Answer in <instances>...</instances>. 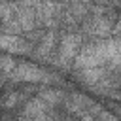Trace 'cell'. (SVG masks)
<instances>
[{"instance_id": "cell-14", "label": "cell", "mask_w": 121, "mask_h": 121, "mask_svg": "<svg viewBox=\"0 0 121 121\" xmlns=\"http://www.w3.org/2000/svg\"><path fill=\"white\" fill-rule=\"evenodd\" d=\"M98 121H121L115 113H112V112H104V110H100V113H98Z\"/></svg>"}, {"instance_id": "cell-17", "label": "cell", "mask_w": 121, "mask_h": 121, "mask_svg": "<svg viewBox=\"0 0 121 121\" xmlns=\"http://www.w3.org/2000/svg\"><path fill=\"white\" fill-rule=\"evenodd\" d=\"M47 2H59V4H62L64 0H47Z\"/></svg>"}, {"instance_id": "cell-3", "label": "cell", "mask_w": 121, "mask_h": 121, "mask_svg": "<svg viewBox=\"0 0 121 121\" xmlns=\"http://www.w3.org/2000/svg\"><path fill=\"white\" fill-rule=\"evenodd\" d=\"M115 19L117 17L113 15V11L110 8L106 13H91V17H87L83 21V32L91 34L95 38H110Z\"/></svg>"}, {"instance_id": "cell-8", "label": "cell", "mask_w": 121, "mask_h": 121, "mask_svg": "<svg viewBox=\"0 0 121 121\" xmlns=\"http://www.w3.org/2000/svg\"><path fill=\"white\" fill-rule=\"evenodd\" d=\"M55 42H57V34H55V30L51 28V30H47V32L43 34V38L38 42L36 49H32L34 57H38V59H49V55H51V51H53V47H55Z\"/></svg>"}, {"instance_id": "cell-15", "label": "cell", "mask_w": 121, "mask_h": 121, "mask_svg": "<svg viewBox=\"0 0 121 121\" xmlns=\"http://www.w3.org/2000/svg\"><path fill=\"white\" fill-rule=\"evenodd\" d=\"M112 36L113 38H119L121 36V15L115 19V23H113V30H112Z\"/></svg>"}, {"instance_id": "cell-6", "label": "cell", "mask_w": 121, "mask_h": 121, "mask_svg": "<svg viewBox=\"0 0 121 121\" xmlns=\"http://www.w3.org/2000/svg\"><path fill=\"white\" fill-rule=\"evenodd\" d=\"M0 51L9 55H28L32 53V43L15 34H0Z\"/></svg>"}, {"instance_id": "cell-2", "label": "cell", "mask_w": 121, "mask_h": 121, "mask_svg": "<svg viewBox=\"0 0 121 121\" xmlns=\"http://www.w3.org/2000/svg\"><path fill=\"white\" fill-rule=\"evenodd\" d=\"M104 64H106V57H104V49H102V38L81 45L79 53L74 59V68L76 70L93 68V66H104Z\"/></svg>"}, {"instance_id": "cell-4", "label": "cell", "mask_w": 121, "mask_h": 121, "mask_svg": "<svg viewBox=\"0 0 121 121\" xmlns=\"http://www.w3.org/2000/svg\"><path fill=\"white\" fill-rule=\"evenodd\" d=\"M51 74L45 68H40L32 62H21L15 66V70L9 74L11 81H19V83H42V81H51L49 78Z\"/></svg>"}, {"instance_id": "cell-20", "label": "cell", "mask_w": 121, "mask_h": 121, "mask_svg": "<svg viewBox=\"0 0 121 121\" xmlns=\"http://www.w3.org/2000/svg\"><path fill=\"white\" fill-rule=\"evenodd\" d=\"M81 2H85V4H87V2H93V0H81Z\"/></svg>"}, {"instance_id": "cell-1", "label": "cell", "mask_w": 121, "mask_h": 121, "mask_svg": "<svg viewBox=\"0 0 121 121\" xmlns=\"http://www.w3.org/2000/svg\"><path fill=\"white\" fill-rule=\"evenodd\" d=\"M81 36L76 34V32H66L60 42H59V53H57V59H55V66L60 68V70H66L70 66H74V59L76 55L79 53L81 49Z\"/></svg>"}, {"instance_id": "cell-9", "label": "cell", "mask_w": 121, "mask_h": 121, "mask_svg": "<svg viewBox=\"0 0 121 121\" xmlns=\"http://www.w3.org/2000/svg\"><path fill=\"white\" fill-rule=\"evenodd\" d=\"M38 96L47 104V106H57V104H60L62 100H64V93L62 91H59V89H43V91H40L38 93Z\"/></svg>"}, {"instance_id": "cell-11", "label": "cell", "mask_w": 121, "mask_h": 121, "mask_svg": "<svg viewBox=\"0 0 121 121\" xmlns=\"http://www.w3.org/2000/svg\"><path fill=\"white\" fill-rule=\"evenodd\" d=\"M19 102V93L17 91H6L0 98V108L2 110H13Z\"/></svg>"}, {"instance_id": "cell-10", "label": "cell", "mask_w": 121, "mask_h": 121, "mask_svg": "<svg viewBox=\"0 0 121 121\" xmlns=\"http://www.w3.org/2000/svg\"><path fill=\"white\" fill-rule=\"evenodd\" d=\"M0 30H2V34H15V36H21V34H23V26H21V23L15 19V15H13L9 21L2 23V25H0Z\"/></svg>"}, {"instance_id": "cell-13", "label": "cell", "mask_w": 121, "mask_h": 121, "mask_svg": "<svg viewBox=\"0 0 121 121\" xmlns=\"http://www.w3.org/2000/svg\"><path fill=\"white\" fill-rule=\"evenodd\" d=\"M15 8H17V2H0V25L9 21L15 15Z\"/></svg>"}, {"instance_id": "cell-19", "label": "cell", "mask_w": 121, "mask_h": 121, "mask_svg": "<svg viewBox=\"0 0 121 121\" xmlns=\"http://www.w3.org/2000/svg\"><path fill=\"white\" fill-rule=\"evenodd\" d=\"M2 83H4V78H2V74H0V89H2Z\"/></svg>"}, {"instance_id": "cell-16", "label": "cell", "mask_w": 121, "mask_h": 121, "mask_svg": "<svg viewBox=\"0 0 121 121\" xmlns=\"http://www.w3.org/2000/svg\"><path fill=\"white\" fill-rule=\"evenodd\" d=\"M79 121H95V115H93V113H83Z\"/></svg>"}, {"instance_id": "cell-12", "label": "cell", "mask_w": 121, "mask_h": 121, "mask_svg": "<svg viewBox=\"0 0 121 121\" xmlns=\"http://www.w3.org/2000/svg\"><path fill=\"white\" fill-rule=\"evenodd\" d=\"M15 66H17V62H15V59L9 53H0V72L2 74H8L9 76L15 70Z\"/></svg>"}, {"instance_id": "cell-18", "label": "cell", "mask_w": 121, "mask_h": 121, "mask_svg": "<svg viewBox=\"0 0 121 121\" xmlns=\"http://www.w3.org/2000/svg\"><path fill=\"white\" fill-rule=\"evenodd\" d=\"M115 110H117V113H119V117H121V106H117Z\"/></svg>"}, {"instance_id": "cell-7", "label": "cell", "mask_w": 121, "mask_h": 121, "mask_svg": "<svg viewBox=\"0 0 121 121\" xmlns=\"http://www.w3.org/2000/svg\"><path fill=\"white\" fill-rule=\"evenodd\" d=\"M110 74V70L106 68V66H93V68H81V70H78V76H76V79L79 81V83H83V85H87V87H93V85H96L100 79H104L106 76Z\"/></svg>"}, {"instance_id": "cell-5", "label": "cell", "mask_w": 121, "mask_h": 121, "mask_svg": "<svg viewBox=\"0 0 121 121\" xmlns=\"http://www.w3.org/2000/svg\"><path fill=\"white\" fill-rule=\"evenodd\" d=\"M51 117H53L51 106H47L40 96H34L23 106L19 121H51Z\"/></svg>"}]
</instances>
